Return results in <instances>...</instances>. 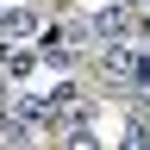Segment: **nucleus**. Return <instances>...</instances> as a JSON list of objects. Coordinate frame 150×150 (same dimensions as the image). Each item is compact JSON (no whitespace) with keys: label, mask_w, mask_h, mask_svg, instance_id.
<instances>
[{"label":"nucleus","mask_w":150,"mask_h":150,"mask_svg":"<svg viewBox=\"0 0 150 150\" xmlns=\"http://www.w3.org/2000/svg\"><path fill=\"white\" fill-rule=\"evenodd\" d=\"M125 81L138 88V94L150 88V50H131V75H125Z\"/></svg>","instance_id":"4"},{"label":"nucleus","mask_w":150,"mask_h":150,"mask_svg":"<svg viewBox=\"0 0 150 150\" xmlns=\"http://www.w3.org/2000/svg\"><path fill=\"white\" fill-rule=\"evenodd\" d=\"M75 56H81V50H75V38H69L63 25H56V31H38V63H50L56 75H69Z\"/></svg>","instance_id":"2"},{"label":"nucleus","mask_w":150,"mask_h":150,"mask_svg":"<svg viewBox=\"0 0 150 150\" xmlns=\"http://www.w3.org/2000/svg\"><path fill=\"white\" fill-rule=\"evenodd\" d=\"M88 25H94V44H119V38H131V31H138V13H131L125 0H112V6H100Z\"/></svg>","instance_id":"1"},{"label":"nucleus","mask_w":150,"mask_h":150,"mask_svg":"<svg viewBox=\"0 0 150 150\" xmlns=\"http://www.w3.org/2000/svg\"><path fill=\"white\" fill-rule=\"evenodd\" d=\"M44 31V19H38V6H0V38L6 44H25V38Z\"/></svg>","instance_id":"3"}]
</instances>
